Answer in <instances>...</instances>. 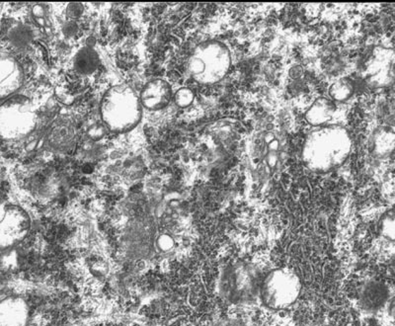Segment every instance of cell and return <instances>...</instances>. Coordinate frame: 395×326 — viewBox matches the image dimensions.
<instances>
[{"label":"cell","instance_id":"1","mask_svg":"<svg viewBox=\"0 0 395 326\" xmlns=\"http://www.w3.org/2000/svg\"><path fill=\"white\" fill-rule=\"evenodd\" d=\"M352 147L347 129L339 125H325L307 136L301 149V160L310 171L329 173L347 162Z\"/></svg>","mask_w":395,"mask_h":326},{"label":"cell","instance_id":"2","mask_svg":"<svg viewBox=\"0 0 395 326\" xmlns=\"http://www.w3.org/2000/svg\"><path fill=\"white\" fill-rule=\"evenodd\" d=\"M140 96L127 84L111 87L100 103V116L105 126L115 133H127L140 124L142 117Z\"/></svg>","mask_w":395,"mask_h":326},{"label":"cell","instance_id":"3","mask_svg":"<svg viewBox=\"0 0 395 326\" xmlns=\"http://www.w3.org/2000/svg\"><path fill=\"white\" fill-rule=\"evenodd\" d=\"M263 274L255 265L236 260L222 268L218 291L222 300L231 305H249L259 299Z\"/></svg>","mask_w":395,"mask_h":326},{"label":"cell","instance_id":"4","mask_svg":"<svg viewBox=\"0 0 395 326\" xmlns=\"http://www.w3.org/2000/svg\"><path fill=\"white\" fill-rule=\"evenodd\" d=\"M231 66V55L229 47L216 40L198 45L190 55L187 69L190 77L205 86L222 82Z\"/></svg>","mask_w":395,"mask_h":326},{"label":"cell","instance_id":"5","mask_svg":"<svg viewBox=\"0 0 395 326\" xmlns=\"http://www.w3.org/2000/svg\"><path fill=\"white\" fill-rule=\"evenodd\" d=\"M37 108L27 96L15 95L0 104V138L18 140L37 128Z\"/></svg>","mask_w":395,"mask_h":326},{"label":"cell","instance_id":"6","mask_svg":"<svg viewBox=\"0 0 395 326\" xmlns=\"http://www.w3.org/2000/svg\"><path fill=\"white\" fill-rule=\"evenodd\" d=\"M303 285L300 276L289 268H276L263 275L259 299L268 309L283 310L300 299Z\"/></svg>","mask_w":395,"mask_h":326},{"label":"cell","instance_id":"7","mask_svg":"<svg viewBox=\"0 0 395 326\" xmlns=\"http://www.w3.org/2000/svg\"><path fill=\"white\" fill-rule=\"evenodd\" d=\"M31 229V218L16 205L0 204V251L19 244Z\"/></svg>","mask_w":395,"mask_h":326},{"label":"cell","instance_id":"8","mask_svg":"<svg viewBox=\"0 0 395 326\" xmlns=\"http://www.w3.org/2000/svg\"><path fill=\"white\" fill-rule=\"evenodd\" d=\"M394 52L392 49L376 47L364 69L366 82L374 88L390 86L394 80Z\"/></svg>","mask_w":395,"mask_h":326},{"label":"cell","instance_id":"9","mask_svg":"<svg viewBox=\"0 0 395 326\" xmlns=\"http://www.w3.org/2000/svg\"><path fill=\"white\" fill-rule=\"evenodd\" d=\"M23 82L21 64L8 53H0V101L17 95Z\"/></svg>","mask_w":395,"mask_h":326},{"label":"cell","instance_id":"10","mask_svg":"<svg viewBox=\"0 0 395 326\" xmlns=\"http://www.w3.org/2000/svg\"><path fill=\"white\" fill-rule=\"evenodd\" d=\"M173 90L166 80L155 78L149 80L142 87L140 100L142 108L151 111H160L166 108L173 100Z\"/></svg>","mask_w":395,"mask_h":326},{"label":"cell","instance_id":"11","mask_svg":"<svg viewBox=\"0 0 395 326\" xmlns=\"http://www.w3.org/2000/svg\"><path fill=\"white\" fill-rule=\"evenodd\" d=\"M29 318L30 309L21 297H8L0 301V326H27Z\"/></svg>","mask_w":395,"mask_h":326},{"label":"cell","instance_id":"12","mask_svg":"<svg viewBox=\"0 0 395 326\" xmlns=\"http://www.w3.org/2000/svg\"><path fill=\"white\" fill-rule=\"evenodd\" d=\"M388 288L379 282H370L364 286L360 294L361 307L368 312H378L388 301Z\"/></svg>","mask_w":395,"mask_h":326},{"label":"cell","instance_id":"13","mask_svg":"<svg viewBox=\"0 0 395 326\" xmlns=\"http://www.w3.org/2000/svg\"><path fill=\"white\" fill-rule=\"evenodd\" d=\"M335 110V103L330 98L319 97L305 112V120L310 126L316 128L325 126L333 117Z\"/></svg>","mask_w":395,"mask_h":326},{"label":"cell","instance_id":"14","mask_svg":"<svg viewBox=\"0 0 395 326\" xmlns=\"http://www.w3.org/2000/svg\"><path fill=\"white\" fill-rule=\"evenodd\" d=\"M100 58L94 48L84 47L75 55L73 66L75 71L81 75H89L94 73L100 66Z\"/></svg>","mask_w":395,"mask_h":326},{"label":"cell","instance_id":"15","mask_svg":"<svg viewBox=\"0 0 395 326\" xmlns=\"http://www.w3.org/2000/svg\"><path fill=\"white\" fill-rule=\"evenodd\" d=\"M355 92V86L350 78L343 77L336 80L331 86L329 87L330 99L332 101L345 102L352 97Z\"/></svg>","mask_w":395,"mask_h":326},{"label":"cell","instance_id":"16","mask_svg":"<svg viewBox=\"0 0 395 326\" xmlns=\"http://www.w3.org/2000/svg\"><path fill=\"white\" fill-rule=\"evenodd\" d=\"M75 137L73 129H71V127L64 126V125L55 127L50 135L51 142L53 146L59 147V149H66V147L71 146L73 140H75Z\"/></svg>","mask_w":395,"mask_h":326},{"label":"cell","instance_id":"17","mask_svg":"<svg viewBox=\"0 0 395 326\" xmlns=\"http://www.w3.org/2000/svg\"><path fill=\"white\" fill-rule=\"evenodd\" d=\"M394 134L392 129H381L376 137V151L379 155H385L394 149Z\"/></svg>","mask_w":395,"mask_h":326},{"label":"cell","instance_id":"18","mask_svg":"<svg viewBox=\"0 0 395 326\" xmlns=\"http://www.w3.org/2000/svg\"><path fill=\"white\" fill-rule=\"evenodd\" d=\"M9 39L17 47H24L32 39L30 30L25 26H15L9 33Z\"/></svg>","mask_w":395,"mask_h":326},{"label":"cell","instance_id":"19","mask_svg":"<svg viewBox=\"0 0 395 326\" xmlns=\"http://www.w3.org/2000/svg\"><path fill=\"white\" fill-rule=\"evenodd\" d=\"M173 100L180 108H187V107L193 104L194 100H195V95H194L191 89L183 87V88H180L179 90L174 93Z\"/></svg>","mask_w":395,"mask_h":326},{"label":"cell","instance_id":"20","mask_svg":"<svg viewBox=\"0 0 395 326\" xmlns=\"http://www.w3.org/2000/svg\"><path fill=\"white\" fill-rule=\"evenodd\" d=\"M176 240L171 234H162L155 240V247L162 253H169L175 249Z\"/></svg>","mask_w":395,"mask_h":326},{"label":"cell","instance_id":"21","mask_svg":"<svg viewBox=\"0 0 395 326\" xmlns=\"http://www.w3.org/2000/svg\"><path fill=\"white\" fill-rule=\"evenodd\" d=\"M381 232L385 236H387V238H392L394 240V214H387V216H385V220L383 221V223H381Z\"/></svg>","mask_w":395,"mask_h":326},{"label":"cell","instance_id":"22","mask_svg":"<svg viewBox=\"0 0 395 326\" xmlns=\"http://www.w3.org/2000/svg\"><path fill=\"white\" fill-rule=\"evenodd\" d=\"M91 271L97 277H103L108 273V266L104 261L97 260L91 265Z\"/></svg>","mask_w":395,"mask_h":326},{"label":"cell","instance_id":"23","mask_svg":"<svg viewBox=\"0 0 395 326\" xmlns=\"http://www.w3.org/2000/svg\"><path fill=\"white\" fill-rule=\"evenodd\" d=\"M84 13V8L81 4H71L68 8V16L71 19H77V18L81 16Z\"/></svg>","mask_w":395,"mask_h":326}]
</instances>
